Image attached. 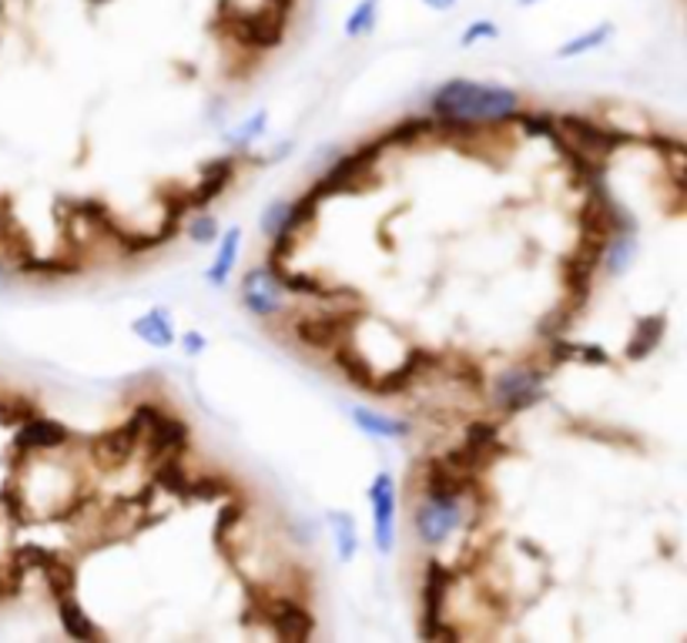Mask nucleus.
Masks as SVG:
<instances>
[{
	"label": "nucleus",
	"instance_id": "nucleus-1",
	"mask_svg": "<svg viewBox=\"0 0 687 643\" xmlns=\"http://www.w3.org/2000/svg\"><path fill=\"white\" fill-rule=\"evenodd\" d=\"M430 108H433V118H443V121L506 124L521 111V94L513 88H503V84L453 78L443 88H436Z\"/></svg>",
	"mask_w": 687,
	"mask_h": 643
},
{
	"label": "nucleus",
	"instance_id": "nucleus-2",
	"mask_svg": "<svg viewBox=\"0 0 687 643\" xmlns=\"http://www.w3.org/2000/svg\"><path fill=\"white\" fill-rule=\"evenodd\" d=\"M225 21L232 41L245 51H272L285 41V28H289V14L275 11V8H259V11H245L235 8L229 0H222L219 18Z\"/></svg>",
	"mask_w": 687,
	"mask_h": 643
},
{
	"label": "nucleus",
	"instance_id": "nucleus-3",
	"mask_svg": "<svg viewBox=\"0 0 687 643\" xmlns=\"http://www.w3.org/2000/svg\"><path fill=\"white\" fill-rule=\"evenodd\" d=\"M386 148H390V144H386L383 134H380L376 141L363 144L360 151L339 158V161L325 171V178H319V181L312 184V191H315L322 201L332 198V194H356V191H366L370 184H376V164H380V158L386 154Z\"/></svg>",
	"mask_w": 687,
	"mask_h": 643
},
{
	"label": "nucleus",
	"instance_id": "nucleus-4",
	"mask_svg": "<svg viewBox=\"0 0 687 643\" xmlns=\"http://www.w3.org/2000/svg\"><path fill=\"white\" fill-rule=\"evenodd\" d=\"M360 319V305L342 309L335 305L332 312H312V315H299L292 322V335L299 345L315 349V352H332L339 342H350L356 335V322Z\"/></svg>",
	"mask_w": 687,
	"mask_h": 643
},
{
	"label": "nucleus",
	"instance_id": "nucleus-5",
	"mask_svg": "<svg viewBox=\"0 0 687 643\" xmlns=\"http://www.w3.org/2000/svg\"><path fill=\"white\" fill-rule=\"evenodd\" d=\"M259 606V620L272 630V636L279 640H292V643H305L315 633V616L292 596H269L259 593L252 596Z\"/></svg>",
	"mask_w": 687,
	"mask_h": 643
},
{
	"label": "nucleus",
	"instance_id": "nucleus-6",
	"mask_svg": "<svg viewBox=\"0 0 687 643\" xmlns=\"http://www.w3.org/2000/svg\"><path fill=\"white\" fill-rule=\"evenodd\" d=\"M493 399L509 415L524 412V409H534L537 402L547 399V372L544 369H531V365L506 369L493 382Z\"/></svg>",
	"mask_w": 687,
	"mask_h": 643
},
{
	"label": "nucleus",
	"instance_id": "nucleus-7",
	"mask_svg": "<svg viewBox=\"0 0 687 643\" xmlns=\"http://www.w3.org/2000/svg\"><path fill=\"white\" fill-rule=\"evenodd\" d=\"M483 476H473L459 466H453L446 456H430L420 470V483L426 500H466L479 490Z\"/></svg>",
	"mask_w": 687,
	"mask_h": 643
},
{
	"label": "nucleus",
	"instance_id": "nucleus-8",
	"mask_svg": "<svg viewBox=\"0 0 687 643\" xmlns=\"http://www.w3.org/2000/svg\"><path fill=\"white\" fill-rule=\"evenodd\" d=\"M463 523H466L463 500H423L413 510V526H416V533L426 546L446 543Z\"/></svg>",
	"mask_w": 687,
	"mask_h": 643
},
{
	"label": "nucleus",
	"instance_id": "nucleus-9",
	"mask_svg": "<svg viewBox=\"0 0 687 643\" xmlns=\"http://www.w3.org/2000/svg\"><path fill=\"white\" fill-rule=\"evenodd\" d=\"M453 570L440 560H426L423 570V620H420V636L436 640L440 626L446 623V593L453 586Z\"/></svg>",
	"mask_w": 687,
	"mask_h": 643
},
{
	"label": "nucleus",
	"instance_id": "nucleus-10",
	"mask_svg": "<svg viewBox=\"0 0 687 643\" xmlns=\"http://www.w3.org/2000/svg\"><path fill=\"white\" fill-rule=\"evenodd\" d=\"M141 440H144V429L138 425L134 415H128L124 425L108 429V433H101V436L91 440V453H88V456H91V463H94L98 470L114 473V470H121V466L134 456V450H138Z\"/></svg>",
	"mask_w": 687,
	"mask_h": 643
},
{
	"label": "nucleus",
	"instance_id": "nucleus-11",
	"mask_svg": "<svg viewBox=\"0 0 687 643\" xmlns=\"http://www.w3.org/2000/svg\"><path fill=\"white\" fill-rule=\"evenodd\" d=\"M370 503H373V526H376V550L380 556H390L396 546V480L393 473H376L370 486Z\"/></svg>",
	"mask_w": 687,
	"mask_h": 643
},
{
	"label": "nucleus",
	"instance_id": "nucleus-12",
	"mask_svg": "<svg viewBox=\"0 0 687 643\" xmlns=\"http://www.w3.org/2000/svg\"><path fill=\"white\" fill-rule=\"evenodd\" d=\"M242 302L255 319H275L282 312V285H279V279L272 275L269 265L252 269L242 279Z\"/></svg>",
	"mask_w": 687,
	"mask_h": 643
},
{
	"label": "nucleus",
	"instance_id": "nucleus-13",
	"mask_svg": "<svg viewBox=\"0 0 687 643\" xmlns=\"http://www.w3.org/2000/svg\"><path fill=\"white\" fill-rule=\"evenodd\" d=\"M71 440V429H64L61 422L54 419H24L18 425V436H14V446L21 453H38V450H61L64 443Z\"/></svg>",
	"mask_w": 687,
	"mask_h": 643
},
{
	"label": "nucleus",
	"instance_id": "nucleus-14",
	"mask_svg": "<svg viewBox=\"0 0 687 643\" xmlns=\"http://www.w3.org/2000/svg\"><path fill=\"white\" fill-rule=\"evenodd\" d=\"M144 443H148V453H151L154 460L179 456V453H185V446H189V425H185L182 419H171V415L161 412V415L148 425Z\"/></svg>",
	"mask_w": 687,
	"mask_h": 643
},
{
	"label": "nucleus",
	"instance_id": "nucleus-15",
	"mask_svg": "<svg viewBox=\"0 0 687 643\" xmlns=\"http://www.w3.org/2000/svg\"><path fill=\"white\" fill-rule=\"evenodd\" d=\"M235 174H239V161H235V158H215V161H209V164L202 168V181H199L195 188H189L195 211H205L215 198H222L225 188L235 181Z\"/></svg>",
	"mask_w": 687,
	"mask_h": 643
},
{
	"label": "nucleus",
	"instance_id": "nucleus-16",
	"mask_svg": "<svg viewBox=\"0 0 687 643\" xmlns=\"http://www.w3.org/2000/svg\"><path fill=\"white\" fill-rule=\"evenodd\" d=\"M332 365L339 369V375H346L356 389H373V382H376V369L370 365V359L353 345V339L350 342H339L332 352Z\"/></svg>",
	"mask_w": 687,
	"mask_h": 643
},
{
	"label": "nucleus",
	"instance_id": "nucleus-17",
	"mask_svg": "<svg viewBox=\"0 0 687 643\" xmlns=\"http://www.w3.org/2000/svg\"><path fill=\"white\" fill-rule=\"evenodd\" d=\"M353 419L363 433H373V436H383V440H410L413 436V422L410 419H396V415H386V412H376V409H353Z\"/></svg>",
	"mask_w": 687,
	"mask_h": 643
},
{
	"label": "nucleus",
	"instance_id": "nucleus-18",
	"mask_svg": "<svg viewBox=\"0 0 687 643\" xmlns=\"http://www.w3.org/2000/svg\"><path fill=\"white\" fill-rule=\"evenodd\" d=\"M664 332H667V315H644L634 332H630V342H627V359L630 362H640L647 359L660 342H664Z\"/></svg>",
	"mask_w": 687,
	"mask_h": 643
},
{
	"label": "nucleus",
	"instance_id": "nucleus-19",
	"mask_svg": "<svg viewBox=\"0 0 687 643\" xmlns=\"http://www.w3.org/2000/svg\"><path fill=\"white\" fill-rule=\"evenodd\" d=\"M550 362L567 365V362H584V365H610L607 349L594 342H570V339H550Z\"/></svg>",
	"mask_w": 687,
	"mask_h": 643
},
{
	"label": "nucleus",
	"instance_id": "nucleus-20",
	"mask_svg": "<svg viewBox=\"0 0 687 643\" xmlns=\"http://www.w3.org/2000/svg\"><path fill=\"white\" fill-rule=\"evenodd\" d=\"M134 335L144 342V345H151V349H171L175 345V329H171V315H168V309H151V312H144L141 319H134Z\"/></svg>",
	"mask_w": 687,
	"mask_h": 643
},
{
	"label": "nucleus",
	"instance_id": "nucleus-21",
	"mask_svg": "<svg viewBox=\"0 0 687 643\" xmlns=\"http://www.w3.org/2000/svg\"><path fill=\"white\" fill-rule=\"evenodd\" d=\"M440 372H446L449 382H459L473 392H479L486 385V375L479 369V362L466 352H449V355H440Z\"/></svg>",
	"mask_w": 687,
	"mask_h": 643
},
{
	"label": "nucleus",
	"instance_id": "nucleus-22",
	"mask_svg": "<svg viewBox=\"0 0 687 643\" xmlns=\"http://www.w3.org/2000/svg\"><path fill=\"white\" fill-rule=\"evenodd\" d=\"M637 255V242H634V232H614L604 245V259H600V269L607 265L610 275H624L630 269Z\"/></svg>",
	"mask_w": 687,
	"mask_h": 643
},
{
	"label": "nucleus",
	"instance_id": "nucleus-23",
	"mask_svg": "<svg viewBox=\"0 0 687 643\" xmlns=\"http://www.w3.org/2000/svg\"><path fill=\"white\" fill-rule=\"evenodd\" d=\"M58 613H61V623H64V630H68V636L71 640H94L98 636V630H94V623H91V616L81 610V603L74 600V593H68V596H58Z\"/></svg>",
	"mask_w": 687,
	"mask_h": 643
},
{
	"label": "nucleus",
	"instance_id": "nucleus-24",
	"mask_svg": "<svg viewBox=\"0 0 687 643\" xmlns=\"http://www.w3.org/2000/svg\"><path fill=\"white\" fill-rule=\"evenodd\" d=\"M18 269H21L24 275H44V279H51V275H81V272H84V262L74 259V255H54V259H34V255H28L24 262H18Z\"/></svg>",
	"mask_w": 687,
	"mask_h": 643
},
{
	"label": "nucleus",
	"instance_id": "nucleus-25",
	"mask_svg": "<svg viewBox=\"0 0 687 643\" xmlns=\"http://www.w3.org/2000/svg\"><path fill=\"white\" fill-rule=\"evenodd\" d=\"M154 486L171 493V496H185L189 500V486H192V476L185 473V466L179 463V456H164L161 466L154 470Z\"/></svg>",
	"mask_w": 687,
	"mask_h": 643
},
{
	"label": "nucleus",
	"instance_id": "nucleus-26",
	"mask_svg": "<svg viewBox=\"0 0 687 643\" xmlns=\"http://www.w3.org/2000/svg\"><path fill=\"white\" fill-rule=\"evenodd\" d=\"M426 134H436V118H406L400 124H393L390 131H383V141L393 144H416Z\"/></svg>",
	"mask_w": 687,
	"mask_h": 643
},
{
	"label": "nucleus",
	"instance_id": "nucleus-27",
	"mask_svg": "<svg viewBox=\"0 0 687 643\" xmlns=\"http://www.w3.org/2000/svg\"><path fill=\"white\" fill-rule=\"evenodd\" d=\"M332 530H335V553L342 563H350L360 550V536H356V520L350 513H332L329 516Z\"/></svg>",
	"mask_w": 687,
	"mask_h": 643
},
{
	"label": "nucleus",
	"instance_id": "nucleus-28",
	"mask_svg": "<svg viewBox=\"0 0 687 643\" xmlns=\"http://www.w3.org/2000/svg\"><path fill=\"white\" fill-rule=\"evenodd\" d=\"M239 242H242V229H232L225 239H222V249H219V259H215V265L209 269V282L212 285H225L229 282V275H232V269H235V259H239Z\"/></svg>",
	"mask_w": 687,
	"mask_h": 643
},
{
	"label": "nucleus",
	"instance_id": "nucleus-29",
	"mask_svg": "<svg viewBox=\"0 0 687 643\" xmlns=\"http://www.w3.org/2000/svg\"><path fill=\"white\" fill-rule=\"evenodd\" d=\"M41 573H44V583H48V590L54 593V600H58V596H68V593H74L78 573H74V563H68L64 556H54V560H48V563L41 566Z\"/></svg>",
	"mask_w": 687,
	"mask_h": 643
},
{
	"label": "nucleus",
	"instance_id": "nucleus-30",
	"mask_svg": "<svg viewBox=\"0 0 687 643\" xmlns=\"http://www.w3.org/2000/svg\"><path fill=\"white\" fill-rule=\"evenodd\" d=\"M610 38H614V28H610V24H597V28H590L587 34H577V38H570L567 44H560L557 58H560V61H567V58H577V54L597 51V48H604Z\"/></svg>",
	"mask_w": 687,
	"mask_h": 643
},
{
	"label": "nucleus",
	"instance_id": "nucleus-31",
	"mask_svg": "<svg viewBox=\"0 0 687 643\" xmlns=\"http://www.w3.org/2000/svg\"><path fill=\"white\" fill-rule=\"evenodd\" d=\"M380 21V0H360L353 14L346 18V38H366L376 31Z\"/></svg>",
	"mask_w": 687,
	"mask_h": 643
},
{
	"label": "nucleus",
	"instance_id": "nucleus-32",
	"mask_svg": "<svg viewBox=\"0 0 687 643\" xmlns=\"http://www.w3.org/2000/svg\"><path fill=\"white\" fill-rule=\"evenodd\" d=\"M584 309H577L570 299H564L554 312H547L544 315V322H540V332L547 335V339H560V335H567L570 332V325L577 322V315H580Z\"/></svg>",
	"mask_w": 687,
	"mask_h": 643
},
{
	"label": "nucleus",
	"instance_id": "nucleus-33",
	"mask_svg": "<svg viewBox=\"0 0 687 643\" xmlns=\"http://www.w3.org/2000/svg\"><path fill=\"white\" fill-rule=\"evenodd\" d=\"M509 121H517L527 138H550L554 131V114H540V111H517Z\"/></svg>",
	"mask_w": 687,
	"mask_h": 643
},
{
	"label": "nucleus",
	"instance_id": "nucleus-34",
	"mask_svg": "<svg viewBox=\"0 0 687 643\" xmlns=\"http://www.w3.org/2000/svg\"><path fill=\"white\" fill-rule=\"evenodd\" d=\"M265 128H269V111H259V114H252L245 124H239V128L229 134V141H232L235 148H249L259 134H265Z\"/></svg>",
	"mask_w": 687,
	"mask_h": 643
},
{
	"label": "nucleus",
	"instance_id": "nucleus-35",
	"mask_svg": "<svg viewBox=\"0 0 687 643\" xmlns=\"http://www.w3.org/2000/svg\"><path fill=\"white\" fill-rule=\"evenodd\" d=\"M229 493H232V486L219 476H202V480H192V486H189V500H222Z\"/></svg>",
	"mask_w": 687,
	"mask_h": 643
},
{
	"label": "nucleus",
	"instance_id": "nucleus-36",
	"mask_svg": "<svg viewBox=\"0 0 687 643\" xmlns=\"http://www.w3.org/2000/svg\"><path fill=\"white\" fill-rule=\"evenodd\" d=\"M58 553L54 550H44V546H38V543H21L18 550H14V563L21 566V570H28V566H34V570H41L48 560H54Z\"/></svg>",
	"mask_w": 687,
	"mask_h": 643
},
{
	"label": "nucleus",
	"instance_id": "nucleus-37",
	"mask_svg": "<svg viewBox=\"0 0 687 643\" xmlns=\"http://www.w3.org/2000/svg\"><path fill=\"white\" fill-rule=\"evenodd\" d=\"M189 239L195 245H212L219 239V222L215 214H195V222L189 225Z\"/></svg>",
	"mask_w": 687,
	"mask_h": 643
},
{
	"label": "nucleus",
	"instance_id": "nucleus-38",
	"mask_svg": "<svg viewBox=\"0 0 687 643\" xmlns=\"http://www.w3.org/2000/svg\"><path fill=\"white\" fill-rule=\"evenodd\" d=\"M493 38H499V28H496L493 21H473V24L463 31L459 44H463V48H473L476 41H493Z\"/></svg>",
	"mask_w": 687,
	"mask_h": 643
},
{
	"label": "nucleus",
	"instance_id": "nucleus-39",
	"mask_svg": "<svg viewBox=\"0 0 687 643\" xmlns=\"http://www.w3.org/2000/svg\"><path fill=\"white\" fill-rule=\"evenodd\" d=\"M285 214H289V201H272L269 204V211H265V219H262V232L272 239L279 229H282V222H285Z\"/></svg>",
	"mask_w": 687,
	"mask_h": 643
},
{
	"label": "nucleus",
	"instance_id": "nucleus-40",
	"mask_svg": "<svg viewBox=\"0 0 687 643\" xmlns=\"http://www.w3.org/2000/svg\"><path fill=\"white\" fill-rule=\"evenodd\" d=\"M205 345H209V342H205L202 332H185V335H182V349H185V355H202Z\"/></svg>",
	"mask_w": 687,
	"mask_h": 643
},
{
	"label": "nucleus",
	"instance_id": "nucleus-41",
	"mask_svg": "<svg viewBox=\"0 0 687 643\" xmlns=\"http://www.w3.org/2000/svg\"><path fill=\"white\" fill-rule=\"evenodd\" d=\"M423 4H426L430 11H453L456 0H423Z\"/></svg>",
	"mask_w": 687,
	"mask_h": 643
},
{
	"label": "nucleus",
	"instance_id": "nucleus-42",
	"mask_svg": "<svg viewBox=\"0 0 687 643\" xmlns=\"http://www.w3.org/2000/svg\"><path fill=\"white\" fill-rule=\"evenodd\" d=\"M265 8H275V11H282V14H292L295 0H265Z\"/></svg>",
	"mask_w": 687,
	"mask_h": 643
},
{
	"label": "nucleus",
	"instance_id": "nucleus-43",
	"mask_svg": "<svg viewBox=\"0 0 687 643\" xmlns=\"http://www.w3.org/2000/svg\"><path fill=\"white\" fill-rule=\"evenodd\" d=\"M4 289H8V275H4V272H0V292H4Z\"/></svg>",
	"mask_w": 687,
	"mask_h": 643
},
{
	"label": "nucleus",
	"instance_id": "nucleus-44",
	"mask_svg": "<svg viewBox=\"0 0 687 643\" xmlns=\"http://www.w3.org/2000/svg\"><path fill=\"white\" fill-rule=\"evenodd\" d=\"M521 4H537V0H521Z\"/></svg>",
	"mask_w": 687,
	"mask_h": 643
},
{
	"label": "nucleus",
	"instance_id": "nucleus-45",
	"mask_svg": "<svg viewBox=\"0 0 687 643\" xmlns=\"http://www.w3.org/2000/svg\"><path fill=\"white\" fill-rule=\"evenodd\" d=\"M91 4H104V0H91Z\"/></svg>",
	"mask_w": 687,
	"mask_h": 643
}]
</instances>
